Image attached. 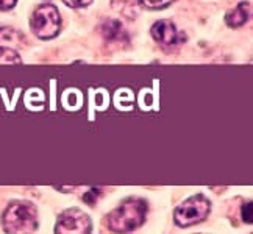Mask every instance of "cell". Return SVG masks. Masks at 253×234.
<instances>
[{"instance_id": "1", "label": "cell", "mask_w": 253, "mask_h": 234, "mask_svg": "<svg viewBox=\"0 0 253 234\" xmlns=\"http://www.w3.org/2000/svg\"><path fill=\"white\" fill-rule=\"evenodd\" d=\"M145 216H147V203L141 198H128L108 216V228L114 233L134 231L142 227Z\"/></svg>"}, {"instance_id": "2", "label": "cell", "mask_w": 253, "mask_h": 234, "mask_svg": "<svg viewBox=\"0 0 253 234\" xmlns=\"http://www.w3.org/2000/svg\"><path fill=\"white\" fill-rule=\"evenodd\" d=\"M2 225L6 233H33L38 228V212L32 203L14 201L5 209Z\"/></svg>"}, {"instance_id": "3", "label": "cell", "mask_w": 253, "mask_h": 234, "mask_svg": "<svg viewBox=\"0 0 253 234\" xmlns=\"http://www.w3.org/2000/svg\"><path fill=\"white\" fill-rule=\"evenodd\" d=\"M211 203L203 195H194V197L184 200L173 212V220L178 227L188 228L200 223L210 216Z\"/></svg>"}, {"instance_id": "4", "label": "cell", "mask_w": 253, "mask_h": 234, "mask_svg": "<svg viewBox=\"0 0 253 234\" xmlns=\"http://www.w3.org/2000/svg\"><path fill=\"white\" fill-rule=\"evenodd\" d=\"M32 32L40 39H52L61 30V17L53 5H40L30 21Z\"/></svg>"}, {"instance_id": "5", "label": "cell", "mask_w": 253, "mask_h": 234, "mask_svg": "<svg viewBox=\"0 0 253 234\" xmlns=\"http://www.w3.org/2000/svg\"><path fill=\"white\" fill-rule=\"evenodd\" d=\"M92 228L91 219L87 217V214H84L80 209H67L63 214H60L56 222L55 231L56 233H89Z\"/></svg>"}, {"instance_id": "6", "label": "cell", "mask_w": 253, "mask_h": 234, "mask_svg": "<svg viewBox=\"0 0 253 234\" xmlns=\"http://www.w3.org/2000/svg\"><path fill=\"white\" fill-rule=\"evenodd\" d=\"M152 38L161 45H172L178 42V33L177 28L170 21H158L152 25Z\"/></svg>"}, {"instance_id": "7", "label": "cell", "mask_w": 253, "mask_h": 234, "mask_svg": "<svg viewBox=\"0 0 253 234\" xmlns=\"http://www.w3.org/2000/svg\"><path fill=\"white\" fill-rule=\"evenodd\" d=\"M250 13H252L250 3L249 2H241L236 8H233L231 11L227 13L225 22L231 28H239V27H242L249 21Z\"/></svg>"}, {"instance_id": "8", "label": "cell", "mask_w": 253, "mask_h": 234, "mask_svg": "<svg viewBox=\"0 0 253 234\" xmlns=\"http://www.w3.org/2000/svg\"><path fill=\"white\" fill-rule=\"evenodd\" d=\"M24 42V36L21 32L13 28H0V45L3 47H17Z\"/></svg>"}, {"instance_id": "9", "label": "cell", "mask_w": 253, "mask_h": 234, "mask_svg": "<svg viewBox=\"0 0 253 234\" xmlns=\"http://www.w3.org/2000/svg\"><path fill=\"white\" fill-rule=\"evenodd\" d=\"M102 33L106 41H119L121 36L125 35L121 21H116V19H111V21H106L103 24Z\"/></svg>"}, {"instance_id": "10", "label": "cell", "mask_w": 253, "mask_h": 234, "mask_svg": "<svg viewBox=\"0 0 253 234\" xmlns=\"http://www.w3.org/2000/svg\"><path fill=\"white\" fill-rule=\"evenodd\" d=\"M22 63L21 56L11 47L0 45V64H19Z\"/></svg>"}, {"instance_id": "11", "label": "cell", "mask_w": 253, "mask_h": 234, "mask_svg": "<svg viewBox=\"0 0 253 234\" xmlns=\"http://www.w3.org/2000/svg\"><path fill=\"white\" fill-rule=\"evenodd\" d=\"M173 2L175 0H138V3L141 6L149 8V9H163V8H168Z\"/></svg>"}, {"instance_id": "12", "label": "cell", "mask_w": 253, "mask_h": 234, "mask_svg": "<svg viewBox=\"0 0 253 234\" xmlns=\"http://www.w3.org/2000/svg\"><path fill=\"white\" fill-rule=\"evenodd\" d=\"M63 2L71 8H84L89 5L92 0H63Z\"/></svg>"}, {"instance_id": "13", "label": "cell", "mask_w": 253, "mask_h": 234, "mask_svg": "<svg viewBox=\"0 0 253 234\" xmlns=\"http://www.w3.org/2000/svg\"><path fill=\"white\" fill-rule=\"evenodd\" d=\"M242 220L246 223H252V201H247L244 206H242Z\"/></svg>"}, {"instance_id": "14", "label": "cell", "mask_w": 253, "mask_h": 234, "mask_svg": "<svg viewBox=\"0 0 253 234\" xmlns=\"http://www.w3.org/2000/svg\"><path fill=\"white\" fill-rule=\"evenodd\" d=\"M97 194H99V189H91L89 192H86L83 197H82V200L84 201V203H87V204H94L95 201H97Z\"/></svg>"}, {"instance_id": "15", "label": "cell", "mask_w": 253, "mask_h": 234, "mask_svg": "<svg viewBox=\"0 0 253 234\" xmlns=\"http://www.w3.org/2000/svg\"><path fill=\"white\" fill-rule=\"evenodd\" d=\"M16 3H17V0H0V11L11 9Z\"/></svg>"}]
</instances>
